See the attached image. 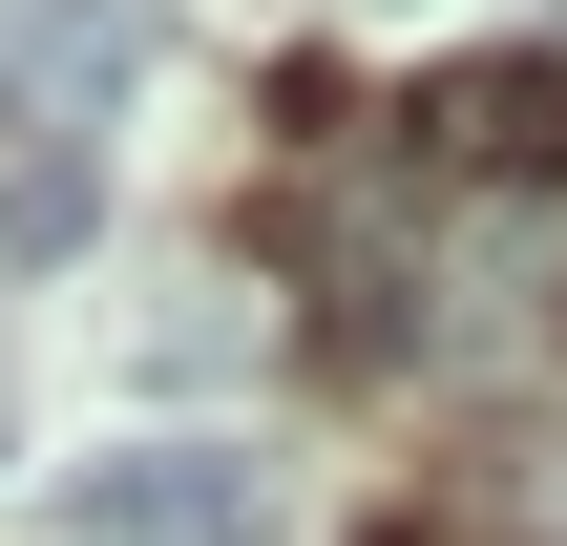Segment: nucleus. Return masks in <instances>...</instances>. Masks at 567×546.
Instances as JSON below:
<instances>
[{
	"instance_id": "1",
	"label": "nucleus",
	"mask_w": 567,
	"mask_h": 546,
	"mask_svg": "<svg viewBox=\"0 0 567 546\" xmlns=\"http://www.w3.org/2000/svg\"><path fill=\"white\" fill-rule=\"evenodd\" d=\"M126 105V21L105 0H0V126L21 147H84Z\"/></svg>"
},
{
	"instance_id": "4",
	"label": "nucleus",
	"mask_w": 567,
	"mask_h": 546,
	"mask_svg": "<svg viewBox=\"0 0 567 546\" xmlns=\"http://www.w3.org/2000/svg\"><path fill=\"white\" fill-rule=\"evenodd\" d=\"M84 231H105V168H84V147H21V168H0V253L42 274V253H84Z\"/></svg>"
},
{
	"instance_id": "2",
	"label": "nucleus",
	"mask_w": 567,
	"mask_h": 546,
	"mask_svg": "<svg viewBox=\"0 0 567 546\" xmlns=\"http://www.w3.org/2000/svg\"><path fill=\"white\" fill-rule=\"evenodd\" d=\"M63 526H84V546H252V463L147 442V463H84V484H63Z\"/></svg>"
},
{
	"instance_id": "3",
	"label": "nucleus",
	"mask_w": 567,
	"mask_h": 546,
	"mask_svg": "<svg viewBox=\"0 0 567 546\" xmlns=\"http://www.w3.org/2000/svg\"><path fill=\"white\" fill-rule=\"evenodd\" d=\"M421 147L442 168H567V63H463L421 105Z\"/></svg>"
}]
</instances>
